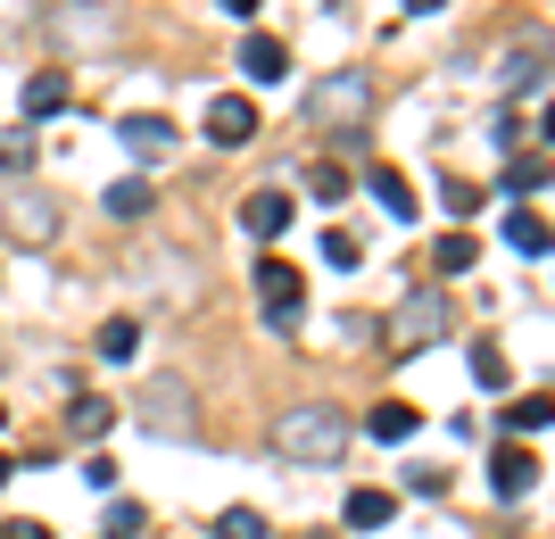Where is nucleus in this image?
Masks as SVG:
<instances>
[{"mask_svg":"<svg viewBox=\"0 0 555 539\" xmlns=\"http://www.w3.org/2000/svg\"><path fill=\"white\" fill-rule=\"evenodd\" d=\"M141 531V506H133V498H116V506H108V531H100V539H133Z\"/></svg>","mask_w":555,"mask_h":539,"instance_id":"7c9ffc66","label":"nucleus"},{"mask_svg":"<svg viewBox=\"0 0 555 539\" xmlns=\"http://www.w3.org/2000/svg\"><path fill=\"white\" fill-rule=\"evenodd\" d=\"M464 365H473V382H481V390H506V382H514V365H506V349H498V341H473V357H464Z\"/></svg>","mask_w":555,"mask_h":539,"instance_id":"5701e85b","label":"nucleus"},{"mask_svg":"<svg viewBox=\"0 0 555 539\" xmlns=\"http://www.w3.org/2000/svg\"><path fill=\"white\" fill-rule=\"evenodd\" d=\"M0 539H50V531H42V523H9Z\"/></svg>","mask_w":555,"mask_h":539,"instance_id":"473e14b6","label":"nucleus"},{"mask_svg":"<svg viewBox=\"0 0 555 539\" xmlns=\"http://www.w3.org/2000/svg\"><path fill=\"white\" fill-rule=\"evenodd\" d=\"M133 423L150 432V440H191V423H199V399H191L183 374H150L133 390Z\"/></svg>","mask_w":555,"mask_h":539,"instance_id":"7ed1b4c3","label":"nucleus"},{"mask_svg":"<svg viewBox=\"0 0 555 539\" xmlns=\"http://www.w3.org/2000/svg\"><path fill=\"white\" fill-rule=\"evenodd\" d=\"M440 200H448V216L464 224V216L481 208V183H464V175H448V183H440Z\"/></svg>","mask_w":555,"mask_h":539,"instance_id":"c85d7f7f","label":"nucleus"},{"mask_svg":"<svg viewBox=\"0 0 555 539\" xmlns=\"http://www.w3.org/2000/svg\"><path fill=\"white\" fill-rule=\"evenodd\" d=\"M116 141H125L141 166H158L183 133H175V117H158V108H125V117H116Z\"/></svg>","mask_w":555,"mask_h":539,"instance_id":"6e6552de","label":"nucleus"},{"mask_svg":"<svg viewBox=\"0 0 555 539\" xmlns=\"http://www.w3.org/2000/svg\"><path fill=\"white\" fill-rule=\"evenodd\" d=\"M116 34H125V17L100 9V0H67V9H59V42H75V50H108Z\"/></svg>","mask_w":555,"mask_h":539,"instance_id":"0eeeda50","label":"nucleus"},{"mask_svg":"<svg viewBox=\"0 0 555 539\" xmlns=\"http://www.w3.org/2000/svg\"><path fill=\"white\" fill-rule=\"evenodd\" d=\"M67 100H75V84H67V75H59V67H50V75H34V84H25V117L42 125V117H59Z\"/></svg>","mask_w":555,"mask_h":539,"instance_id":"dca6fc26","label":"nucleus"},{"mask_svg":"<svg viewBox=\"0 0 555 539\" xmlns=\"http://www.w3.org/2000/svg\"><path fill=\"white\" fill-rule=\"evenodd\" d=\"M431 266H440V274H473V266H481V241H473V233L456 224V233H448L440 249H431Z\"/></svg>","mask_w":555,"mask_h":539,"instance_id":"b1692460","label":"nucleus"},{"mask_svg":"<svg viewBox=\"0 0 555 539\" xmlns=\"http://www.w3.org/2000/svg\"><path fill=\"white\" fill-rule=\"evenodd\" d=\"M9 473H17V465H9V457H0V490H9Z\"/></svg>","mask_w":555,"mask_h":539,"instance_id":"e433bc0d","label":"nucleus"},{"mask_svg":"<svg viewBox=\"0 0 555 539\" xmlns=\"http://www.w3.org/2000/svg\"><path fill=\"white\" fill-rule=\"evenodd\" d=\"M365 432H373V440H382V448H406V440H415V432H423V415H415V407H406V399H382V407H373V415H365Z\"/></svg>","mask_w":555,"mask_h":539,"instance_id":"4468645a","label":"nucleus"},{"mask_svg":"<svg viewBox=\"0 0 555 539\" xmlns=\"http://www.w3.org/2000/svg\"><path fill=\"white\" fill-rule=\"evenodd\" d=\"M406 9H415V17H431V9H448V0H406Z\"/></svg>","mask_w":555,"mask_h":539,"instance_id":"c9c22d12","label":"nucleus"},{"mask_svg":"<svg viewBox=\"0 0 555 539\" xmlns=\"http://www.w3.org/2000/svg\"><path fill=\"white\" fill-rule=\"evenodd\" d=\"M448 324H456L448 291L423 282V291H406V299L390 307V349H431V341H448Z\"/></svg>","mask_w":555,"mask_h":539,"instance_id":"20e7f679","label":"nucleus"},{"mask_svg":"<svg viewBox=\"0 0 555 539\" xmlns=\"http://www.w3.org/2000/svg\"><path fill=\"white\" fill-rule=\"evenodd\" d=\"M365 191H373V200H382V216H390V224H415V183H406V175H398V166H373V175H365Z\"/></svg>","mask_w":555,"mask_h":539,"instance_id":"9b49d317","label":"nucleus"},{"mask_svg":"<svg viewBox=\"0 0 555 539\" xmlns=\"http://www.w3.org/2000/svg\"><path fill=\"white\" fill-rule=\"evenodd\" d=\"M199 125H208L216 150H241V141H257V100H249V92H216Z\"/></svg>","mask_w":555,"mask_h":539,"instance_id":"1a4fd4ad","label":"nucleus"},{"mask_svg":"<svg viewBox=\"0 0 555 539\" xmlns=\"http://www.w3.org/2000/svg\"><path fill=\"white\" fill-rule=\"evenodd\" d=\"M547 390H531V399H514V407H498V432H506V440H522V432H547Z\"/></svg>","mask_w":555,"mask_h":539,"instance_id":"6ab92c4d","label":"nucleus"},{"mask_svg":"<svg viewBox=\"0 0 555 539\" xmlns=\"http://www.w3.org/2000/svg\"><path fill=\"white\" fill-rule=\"evenodd\" d=\"M133 349H141V324H133V316H108V324H100V357H108V365H125Z\"/></svg>","mask_w":555,"mask_h":539,"instance_id":"a878e982","label":"nucleus"},{"mask_svg":"<svg viewBox=\"0 0 555 539\" xmlns=\"http://www.w3.org/2000/svg\"><path fill=\"white\" fill-rule=\"evenodd\" d=\"M34 158H42L34 125H9V133H0V175H34Z\"/></svg>","mask_w":555,"mask_h":539,"instance_id":"4be33fe9","label":"nucleus"},{"mask_svg":"<svg viewBox=\"0 0 555 539\" xmlns=\"http://www.w3.org/2000/svg\"><path fill=\"white\" fill-rule=\"evenodd\" d=\"M216 9H224V17H257V0H216Z\"/></svg>","mask_w":555,"mask_h":539,"instance_id":"f704fd0d","label":"nucleus"},{"mask_svg":"<svg viewBox=\"0 0 555 539\" xmlns=\"http://www.w3.org/2000/svg\"><path fill=\"white\" fill-rule=\"evenodd\" d=\"M108 423H116V407H108V399H75V407H67V440H100Z\"/></svg>","mask_w":555,"mask_h":539,"instance_id":"393cba45","label":"nucleus"},{"mask_svg":"<svg viewBox=\"0 0 555 539\" xmlns=\"http://www.w3.org/2000/svg\"><path fill=\"white\" fill-rule=\"evenodd\" d=\"M100 208H108L116 224H141V216H150V183H141V175H116V183H108V200H100Z\"/></svg>","mask_w":555,"mask_h":539,"instance_id":"f3484780","label":"nucleus"},{"mask_svg":"<svg viewBox=\"0 0 555 539\" xmlns=\"http://www.w3.org/2000/svg\"><path fill=\"white\" fill-rule=\"evenodd\" d=\"M506 92H522V100H539L547 92V42H531V50H514L506 59V75H498Z\"/></svg>","mask_w":555,"mask_h":539,"instance_id":"2eb2a0df","label":"nucleus"},{"mask_svg":"<svg viewBox=\"0 0 555 539\" xmlns=\"http://www.w3.org/2000/svg\"><path fill=\"white\" fill-rule=\"evenodd\" d=\"M257 307H266V332H299L307 316V282L291 258H257Z\"/></svg>","mask_w":555,"mask_h":539,"instance_id":"39448f33","label":"nucleus"},{"mask_svg":"<svg viewBox=\"0 0 555 539\" xmlns=\"http://www.w3.org/2000/svg\"><path fill=\"white\" fill-rule=\"evenodd\" d=\"M274 448L291 457V465H340V448H348V415L340 407H282L274 423Z\"/></svg>","mask_w":555,"mask_h":539,"instance_id":"f03ea898","label":"nucleus"},{"mask_svg":"<svg viewBox=\"0 0 555 539\" xmlns=\"http://www.w3.org/2000/svg\"><path fill=\"white\" fill-rule=\"evenodd\" d=\"M0 423H9V407H0Z\"/></svg>","mask_w":555,"mask_h":539,"instance_id":"4c0bfd02","label":"nucleus"},{"mask_svg":"<svg viewBox=\"0 0 555 539\" xmlns=\"http://www.w3.org/2000/svg\"><path fill=\"white\" fill-rule=\"evenodd\" d=\"M0 233L17 241V249H50L59 241V208H50L42 191H9L0 200Z\"/></svg>","mask_w":555,"mask_h":539,"instance_id":"423d86ee","label":"nucleus"},{"mask_svg":"<svg viewBox=\"0 0 555 539\" xmlns=\"http://www.w3.org/2000/svg\"><path fill=\"white\" fill-rule=\"evenodd\" d=\"M539 473H547V465H539L531 448H514V440H506L498 457H489V490L514 506V498H531V490H539Z\"/></svg>","mask_w":555,"mask_h":539,"instance_id":"9d476101","label":"nucleus"},{"mask_svg":"<svg viewBox=\"0 0 555 539\" xmlns=\"http://www.w3.org/2000/svg\"><path fill=\"white\" fill-rule=\"evenodd\" d=\"M506 249H522V258H547V216H539V208H506Z\"/></svg>","mask_w":555,"mask_h":539,"instance_id":"a211bd4d","label":"nucleus"},{"mask_svg":"<svg viewBox=\"0 0 555 539\" xmlns=\"http://www.w3.org/2000/svg\"><path fill=\"white\" fill-rule=\"evenodd\" d=\"M390 515H398L390 490H348V531H382Z\"/></svg>","mask_w":555,"mask_h":539,"instance_id":"aec40b11","label":"nucleus"},{"mask_svg":"<svg viewBox=\"0 0 555 539\" xmlns=\"http://www.w3.org/2000/svg\"><path fill=\"white\" fill-rule=\"evenodd\" d=\"M365 249H357V233H324V266H357Z\"/></svg>","mask_w":555,"mask_h":539,"instance_id":"2f4dec72","label":"nucleus"},{"mask_svg":"<svg viewBox=\"0 0 555 539\" xmlns=\"http://www.w3.org/2000/svg\"><path fill=\"white\" fill-rule=\"evenodd\" d=\"M34 9H42V0H0V17H34Z\"/></svg>","mask_w":555,"mask_h":539,"instance_id":"72a5a7b5","label":"nucleus"},{"mask_svg":"<svg viewBox=\"0 0 555 539\" xmlns=\"http://www.w3.org/2000/svg\"><path fill=\"white\" fill-rule=\"evenodd\" d=\"M406 490L415 498H448V465H406Z\"/></svg>","mask_w":555,"mask_h":539,"instance_id":"c756f323","label":"nucleus"},{"mask_svg":"<svg viewBox=\"0 0 555 539\" xmlns=\"http://www.w3.org/2000/svg\"><path fill=\"white\" fill-rule=\"evenodd\" d=\"M365 117H373V75H357V67H332L324 84L307 92V125L324 141H357Z\"/></svg>","mask_w":555,"mask_h":539,"instance_id":"f257e3e1","label":"nucleus"},{"mask_svg":"<svg viewBox=\"0 0 555 539\" xmlns=\"http://www.w3.org/2000/svg\"><path fill=\"white\" fill-rule=\"evenodd\" d=\"M216 539H266V515H257V506H224V515H216Z\"/></svg>","mask_w":555,"mask_h":539,"instance_id":"bb28decb","label":"nucleus"},{"mask_svg":"<svg viewBox=\"0 0 555 539\" xmlns=\"http://www.w3.org/2000/svg\"><path fill=\"white\" fill-rule=\"evenodd\" d=\"M506 191H514V200H539V191H547V150H522V158H506Z\"/></svg>","mask_w":555,"mask_h":539,"instance_id":"412c9836","label":"nucleus"},{"mask_svg":"<svg viewBox=\"0 0 555 539\" xmlns=\"http://www.w3.org/2000/svg\"><path fill=\"white\" fill-rule=\"evenodd\" d=\"M241 75H257V92H266V84L291 75V50H282L274 34H249V42H241Z\"/></svg>","mask_w":555,"mask_h":539,"instance_id":"ddd939ff","label":"nucleus"},{"mask_svg":"<svg viewBox=\"0 0 555 539\" xmlns=\"http://www.w3.org/2000/svg\"><path fill=\"white\" fill-rule=\"evenodd\" d=\"M241 224H249V241H282L291 233V200H282V191H249V200H241Z\"/></svg>","mask_w":555,"mask_h":539,"instance_id":"f8f14e48","label":"nucleus"},{"mask_svg":"<svg viewBox=\"0 0 555 539\" xmlns=\"http://www.w3.org/2000/svg\"><path fill=\"white\" fill-rule=\"evenodd\" d=\"M307 191H315V200L332 208V200H348V175H340V166H324V158H315V166H307Z\"/></svg>","mask_w":555,"mask_h":539,"instance_id":"cd10ccee","label":"nucleus"}]
</instances>
